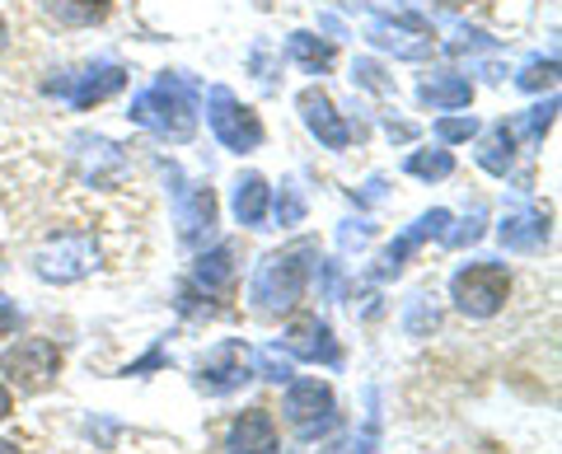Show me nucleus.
<instances>
[{"instance_id": "obj_1", "label": "nucleus", "mask_w": 562, "mask_h": 454, "mask_svg": "<svg viewBox=\"0 0 562 454\" xmlns=\"http://www.w3.org/2000/svg\"><path fill=\"white\" fill-rule=\"evenodd\" d=\"M127 117L136 122V127L155 132L160 141L183 146V141H192V132H198V84H192L188 76H179V71H165L150 90H140L132 99Z\"/></svg>"}, {"instance_id": "obj_2", "label": "nucleus", "mask_w": 562, "mask_h": 454, "mask_svg": "<svg viewBox=\"0 0 562 454\" xmlns=\"http://www.w3.org/2000/svg\"><path fill=\"white\" fill-rule=\"evenodd\" d=\"M314 258H319V249H314L310 239L291 243V249H281V253H268L254 268V276H249V305L258 314H268V319H277V314H291L295 305H301L305 286H310Z\"/></svg>"}, {"instance_id": "obj_3", "label": "nucleus", "mask_w": 562, "mask_h": 454, "mask_svg": "<svg viewBox=\"0 0 562 454\" xmlns=\"http://www.w3.org/2000/svg\"><path fill=\"white\" fill-rule=\"evenodd\" d=\"M506 295H512V272L502 263H469L450 276V300L469 319H492L506 305Z\"/></svg>"}, {"instance_id": "obj_4", "label": "nucleus", "mask_w": 562, "mask_h": 454, "mask_svg": "<svg viewBox=\"0 0 562 454\" xmlns=\"http://www.w3.org/2000/svg\"><path fill=\"white\" fill-rule=\"evenodd\" d=\"M258 375V361H254V347L249 342H239V338H225L216 342L211 352L198 361V371H192V384H198L202 394L211 398H225V394H235L244 389Z\"/></svg>"}, {"instance_id": "obj_5", "label": "nucleus", "mask_w": 562, "mask_h": 454, "mask_svg": "<svg viewBox=\"0 0 562 454\" xmlns=\"http://www.w3.org/2000/svg\"><path fill=\"white\" fill-rule=\"evenodd\" d=\"M281 412H286V422L301 441H319V435L338 427V398H333L324 379H291Z\"/></svg>"}, {"instance_id": "obj_6", "label": "nucleus", "mask_w": 562, "mask_h": 454, "mask_svg": "<svg viewBox=\"0 0 562 454\" xmlns=\"http://www.w3.org/2000/svg\"><path fill=\"white\" fill-rule=\"evenodd\" d=\"M206 122H211V132H216V141L225 150H235V155H249V150L262 146L258 113L249 109V103H239L225 84H211L206 90Z\"/></svg>"}, {"instance_id": "obj_7", "label": "nucleus", "mask_w": 562, "mask_h": 454, "mask_svg": "<svg viewBox=\"0 0 562 454\" xmlns=\"http://www.w3.org/2000/svg\"><path fill=\"white\" fill-rule=\"evenodd\" d=\"M94 268H99V243H94V235H80V230L47 239L38 249V258H33V272H38L43 282H57V286L80 282V276H90Z\"/></svg>"}, {"instance_id": "obj_8", "label": "nucleus", "mask_w": 562, "mask_h": 454, "mask_svg": "<svg viewBox=\"0 0 562 454\" xmlns=\"http://www.w3.org/2000/svg\"><path fill=\"white\" fill-rule=\"evenodd\" d=\"M0 371L10 375V384H20V394H43L61 371V352L47 338H20L0 352Z\"/></svg>"}, {"instance_id": "obj_9", "label": "nucleus", "mask_w": 562, "mask_h": 454, "mask_svg": "<svg viewBox=\"0 0 562 454\" xmlns=\"http://www.w3.org/2000/svg\"><path fill=\"white\" fill-rule=\"evenodd\" d=\"M366 38H371L380 52H394V57L403 61H422V57H431V47H436V33L431 24L422 20V14H375L371 29H366Z\"/></svg>"}, {"instance_id": "obj_10", "label": "nucleus", "mask_w": 562, "mask_h": 454, "mask_svg": "<svg viewBox=\"0 0 562 454\" xmlns=\"http://www.w3.org/2000/svg\"><path fill=\"white\" fill-rule=\"evenodd\" d=\"M450 212H446V206H431V212H422L413 225H408V230H403L394 243H390V249H384L380 253V263H375V282H390V276H398L403 272V263H408V258L422 249V243H427V239H446V230H450Z\"/></svg>"}, {"instance_id": "obj_11", "label": "nucleus", "mask_w": 562, "mask_h": 454, "mask_svg": "<svg viewBox=\"0 0 562 454\" xmlns=\"http://www.w3.org/2000/svg\"><path fill=\"white\" fill-rule=\"evenodd\" d=\"M281 352L291 361H310V365H342V347L333 338V328L324 319H314V314H301V319L286 324V333H281Z\"/></svg>"}, {"instance_id": "obj_12", "label": "nucleus", "mask_w": 562, "mask_h": 454, "mask_svg": "<svg viewBox=\"0 0 562 454\" xmlns=\"http://www.w3.org/2000/svg\"><path fill=\"white\" fill-rule=\"evenodd\" d=\"M122 84H127V71H122V66H113V61H103V66H90V71H80V76L47 80V94L66 99L70 109H94V103L113 99Z\"/></svg>"}, {"instance_id": "obj_13", "label": "nucleus", "mask_w": 562, "mask_h": 454, "mask_svg": "<svg viewBox=\"0 0 562 454\" xmlns=\"http://www.w3.org/2000/svg\"><path fill=\"white\" fill-rule=\"evenodd\" d=\"M216 230V192L211 183H183L179 188V243L198 249Z\"/></svg>"}, {"instance_id": "obj_14", "label": "nucleus", "mask_w": 562, "mask_h": 454, "mask_svg": "<svg viewBox=\"0 0 562 454\" xmlns=\"http://www.w3.org/2000/svg\"><path fill=\"white\" fill-rule=\"evenodd\" d=\"M295 109H301L305 127H310V136L319 146H328V150H347L351 146V127L342 122V113L333 109V99L324 90H305L301 99H295Z\"/></svg>"}, {"instance_id": "obj_15", "label": "nucleus", "mask_w": 562, "mask_h": 454, "mask_svg": "<svg viewBox=\"0 0 562 454\" xmlns=\"http://www.w3.org/2000/svg\"><path fill=\"white\" fill-rule=\"evenodd\" d=\"M225 454H281L277 422L262 408L239 412L231 422V435H225Z\"/></svg>"}, {"instance_id": "obj_16", "label": "nucleus", "mask_w": 562, "mask_h": 454, "mask_svg": "<svg viewBox=\"0 0 562 454\" xmlns=\"http://www.w3.org/2000/svg\"><path fill=\"white\" fill-rule=\"evenodd\" d=\"M497 235L512 253H535V249H543V239H549V212H543V206H516V212L502 216Z\"/></svg>"}, {"instance_id": "obj_17", "label": "nucleus", "mask_w": 562, "mask_h": 454, "mask_svg": "<svg viewBox=\"0 0 562 454\" xmlns=\"http://www.w3.org/2000/svg\"><path fill=\"white\" fill-rule=\"evenodd\" d=\"M235 276H239L235 243H216L211 253L198 258V268H192V286H198L202 295H225V291L235 286Z\"/></svg>"}, {"instance_id": "obj_18", "label": "nucleus", "mask_w": 562, "mask_h": 454, "mask_svg": "<svg viewBox=\"0 0 562 454\" xmlns=\"http://www.w3.org/2000/svg\"><path fill=\"white\" fill-rule=\"evenodd\" d=\"M231 212L239 225L262 230V220H268V179H262V173H239L235 192H231Z\"/></svg>"}, {"instance_id": "obj_19", "label": "nucleus", "mask_w": 562, "mask_h": 454, "mask_svg": "<svg viewBox=\"0 0 562 454\" xmlns=\"http://www.w3.org/2000/svg\"><path fill=\"white\" fill-rule=\"evenodd\" d=\"M479 164H483L487 173H497V179H506V173H512V164H516V136H512V127H506V122H497V127H487V132L479 136Z\"/></svg>"}, {"instance_id": "obj_20", "label": "nucleus", "mask_w": 562, "mask_h": 454, "mask_svg": "<svg viewBox=\"0 0 562 454\" xmlns=\"http://www.w3.org/2000/svg\"><path fill=\"white\" fill-rule=\"evenodd\" d=\"M417 99L427 103V109H464V103L473 99V84L464 76H431L417 90Z\"/></svg>"}, {"instance_id": "obj_21", "label": "nucleus", "mask_w": 562, "mask_h": 454, "mask_svg": "<svg viewBox=\"0 0 562 454\" xmlns=\"http://www.w3.org/2000/svg\"><path fill=\"white\" fill-rule=\"evenodd\" d=\"M43 10L66 29H85V24H99L113 10V0H43Z\"/></svg>"}, {"instance_id": "obj_22", "label": "nucleus", "mask_w": 562, "mask_h": 454, "mask_svg": "<svg viewBox=\"0 0 562 454\" xmlns=\"http://www.w3.org/2000/svg\"><path fill=\"white\" fill-rule=\"evenodd\" d=\"M286 52H291V61H301L305 71H328L333 66V43H324V38H314V33H291L286 38Z\"/></svg>"}, {"instance_id": "obj_23", "label": "nucleus", "mask_w": 562, "mask_h": 454, "mask_svg": "<svg viewBox=\"0 0 562 454\" xmlns=\"http://www.w3.org/2000/svg\"><path fill=\"white\" fill-rule=\"evenodd\" d=\"M403 173H413V179H427V183L450 179V173H454V155L450 150H417V155L403 160Z\"/></svg>"}, {"instance_id": "obj_24", "label": "nucleus", "mask_w": 562, "mask_h": 454, "mask_svg": "<svg viewBox=\"0 0 562 454\" xmlns=\"http://www.w3.org/2000/svg\"><path fill=\"white\" fill-rule=\"evenodd\" d=\"M553 113H558V99L539 103V109H530V113H520V117L512 122V136H525L530 146H539V141H543V132L553 127Z\"/></svg>"}, {"instance_id": "obj_25", "label": "nucleus", "mask_w": 562, "mask_h": 454, "mask_svg": "<svg viewBox=\"0 0 562 454\" xmlns=\"http://www.w3.org/2000/svg\"><path fill=\"white\" fill-rule=\"evenodd\" d=\"M516 84L525 94H539V90H553L558 84V57H535L525 71L516 76Z\"/></svg>"}, {"instance_id": "obj_26", "label": "nucleus", "mask_w": 562, "mask_h": 454, "mask_svg": "<svg viewBox=\"0 0 562 454\" xmlns=\"http://www.w3.org/2000/svg\"><path fill=\"white\" fill-rule=\"evenodd\" d=\"M254 361H258L262 379H272V384H291L295 379V365H291V356L281 352V347H262V352H254Z\"/></svg>"}, {"instance_id": "obj_27", "label": "nucleus", "mask_w": 562, "mask_h": 454, "mask_svg": "<svg viewBox=\"0 0 562 454\" xmlns=\"http://www.w3.org/2000/svg\"><path fill=\"white\" fill-rule=\"evenodd\" d=\"M305 212H310L305 192L286 179V183H281V192H277V225H301V220H305Z\"/></svg>"}, {"instance_id": "obj_28", "label": "nucleus", "mask_w": 562, "mask_h": 454, "mask_svg": "<svg viewBox=\"0 0 562 454\" xmlns=\"http://www.w3.org/2000/svg\"><path fill=\"white\" fill-rule=\"evenodd\" d=\"M436 324H441L436 305L427 300V295H413V300H408V333H413V338H427Z\"/></svg>"}, {"instance_id": "obj_29", "label": "nucleus", "mask_w": 562, "mask_h": 454, "mask_svg": "<svg viewBox=\"0 0 562 454\" xmlns=\"http://www.w3.org/2000/svg\"><path fill=\"white\" fill-rule=\"evenodd\" d=\"M479 239H483V212H469L460 225L450 220V230H446L450 249H469V243H479Z\"/></svg>"}, {"instance_id": "obj_30", "label": "nucleus", "mask_w": 562, "mask_h": 454, "mask_svg": "<svg viewBox=\"0 0 562 454\" xmlns=\"http://www.w3.org/2000/svg\"><path fill=\"white\" fill-rule=\"evenodd\" d=\"M436 136L450 146V141H469V136H479V122L473 117H441L436 122Z\"/></svg>"}, {"instance_id": "obj_31", "label": "nucleus", "mask_w": 562, "mask_h": 454, "mask_svg": "<svg viewBox=\"0 0 562 454\" xmlns=\"http://www.w3.org/2000/svg\"><path fill=\"white\" fill-rule=\"evenodd\" d=\"M371 235H375L371 220H347L342 230H338V243H342V249H361V243L371 239Z\"/></svg>"}, {"instance_id": "obj_32", "label": "nucleus", "mask_w": 562, "mask_h": 454, "mask_svg": "<svg viewBox=\"0 0 562 454\" xmlns=\"http://www.w3.org/2000/svg\"><path fill=\"white\" fill-rule=\"evenodd\" d=\"M375 435H380V412H375V394H371V417H366V431L357 441V454H375Z\"/></svg>"}, {"instance_id": "obj_33", "label": "nucleus", "mask_w": 562, "mask_h": 454, "mask_svg": "<svg viewBox=\"0 0 562 454\" xmlns=\"http://www.w3.org/2000/svg\"><path fill=\"white\" fill-rule=\"evenodd\" d=\"M169 356H165V347H155V352L150 356H140V361H132L127 365V371H122V375H146V371H160V365H165Z\"/></svg>"}, {"instance_id": "obj_34", "label": "nucleus", "mask_w": 562, "mask_h": 454, "mask_svg": "<svg viewBox=\"0 0 562 454\" xmlns=\"http://www.w3.org/2000/svg\"><path fill=\"white\" fill-rule=\"evenodd\" d=\"M14 328H20V309H14V300H5V295H0V338L14 333Z\"/></svg>"}, {"instance_id": "obj_35", "label": "nucleus", "mask_w": 562, "mask_h": 454, "mask_svg": "<svg viewBox=\"0 0 562 454\" xmlns=\"http://www.w3.org/2000/svg\"><path fill=\"white\" fill-rule=\"evenodd\" d=\"M380 197H384V179L375 173V179H371V183H366V188L357 192V202H361V206H371V202H380Z\"/></svg>"}, {"instance_id": "obj_36", "label": "nucleus", "mask_w": 562, "mask_h": 454, "mask_svg": "<svg viewBox=\"0 0 562 454\" xmlns=\"http://www.w3.org/2000/svg\"><path fill=\"white\" fill-rule=\"evenodd\" d=\"M10 412H14V398H10V389H5V384H0V422H5Z\"/></svg>"}, {"instance_id": "obj_37", "label": "nucleus", "mask_w": 562, "mask_h": 454, "mask_svg": "<svg viewBox=\"0 0 562 454\" xmlns=\"http://www.w3.org/2000/svg\"><path fill=\"white\" fill-rule=\"evenodd\" d=\"M390 136H398V141H408V136H417L408 122H390Z\"/></svg>"}, {"instance_id": "obj_38", "label": "nucleus", "mask_w": 562, "mask_h": 454, "mask_svg": "<svg viewBox=\"0 0 562 454\" xmlns=\"http://www.w3.org/2000/svg\"><path fill=\"white\" fill-rule=\"evenodd\" d=\"M431 5H441V10H460V5H469V0H431Z\"/></svg>"}, {"instance_id": "obj_39", "label": "nucleus", "mask_w": 562, "mask_h": 454, "mask_svg": "<svg viewBox=\"0 0 562 454\" xmlns=\"http://www.w3.org/2000/svg\"><path fill=\"white\" fill-rule=\"evenodd\" d=\"M0 454H20V445H14V441H0Z\"/></svg>"}, {"instance_id": "obj_40", "label": "nucleus", "mask_w": 562, "mask_h": 454, "mask_svg": "<svg viewBox=\"0 0 562 454\" xmlns=\"http://www.w3.org/2000/svg\"><path fill=\"white\" fill-rule=\"evenodd\" d=\"M0 52H5V20H0Z\"/></svg>"}]
</instances>
